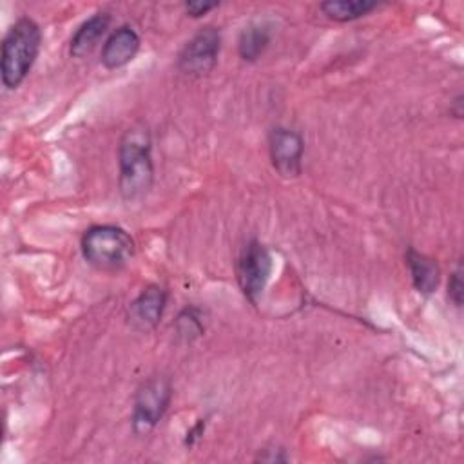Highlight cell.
Masks as SVG:
<instances>
[{"instance_id":"6da1fadb","label":"cell","mask_w":464,"mask_h":464,"mask_svg":"<svg viewBox=\"0 0 464 464\" xmlns=\"http://www.w3.org/2000/svg\"><path fill=\"white\" fill-rule=\"evenodd\" d=\"M152 185V140L143 125H132L118 143V188L125 201H138L150 192Z\"/></svg>"},{"instance_id":"7a4b0ae2","label":"cell","mask_w":464,"mask_h":464,"mask_svg":"<svg viewBox=\"0 0 464 464\" xmlns=\"http://www.w3.org/2000/svg\"><path fill=\"white\" fill-rule=\"evenodd\" d=\"M42 49V29L40 25L29 18H16L4 40L0 53V72L2 83L7 89H16L25 80L29 71L33 69Z\"/></svg>"},{"instance_id":"3957f363","label":"cell","mask_w":464,"mask_h":464,"mask_svg":"<svg viewBox=\"0 0 464 464\" xmlns=\"http://www.w3.org/2000/svg\"><path fill=\"white\" fill-rule=\"evenodd\" d=\"M80 250L87 265L100 272L125 268L136 254L134 237L118 225H92L80 239Z\"/></svg>"},{"instance_id":"277c9868","label":"cell","mask_w":464,"mask_h":464,"mask_svg":"<svg viewBox=\"0 0 464 464\" xmlns=\"http://www.w3.org/2000/svg\"><path fill=\"white\" fill-rule=\"evenodd\" d=\"M172 401V384L165 375L147 377L134 393L130 424L136 435H149L163 419Z\"/></svg>"},{"instance_id":"5b68a950","label":"cell","mask_w":464,"mask_h":464,"mask_svg":"<svg viewBox=\"0 0 464 464\" xmlns=\"http://www.w3.org/2000/svg\"><path fill=\"white\" fill-rule=\"evenodd\" d=\"M272 270L274 259L270 250L257 239L246 241L236 261V279L248 303H259Z\"/></svg>"},{"instance_id":"8992f818","label":"cell","mask_w":464,"mask_h":464,"mask_svg":"<svg viewBox=\"0 0 464 464\" xmlns=\"http://www.w3.org/2000/svg\"><path fill=\"white\" fill-rule=\"evenodd\" d=\"M221 51V31L214 25L198 29L181 47L176 65L185 76H207L218 63Z\"/></svg>"},{"instance_id":"52a82bcc","label":"cell","mask_w":464,"mask_h":464,"mask_svg":"<svg viewBox=\"0 0 464 464\" xmlns=\"http://www.w3.org/2000/svg\"><path fill=\"white\" fill-rule=\"evenodd\" d=\"M268 154L277 176L294 179L303 172L304 141L297 130L283 125L274 127L268 132Z\"/></svg>"},{"instance_id":"ba28073f","label":"cell","mask_w":464,"mask_h":464,"mask_svg":"<svg viewBox=\"0 0 464 464\" xmlns=\"http://www.w3.org/2000/svg\"><path fill=\"white\" fill-rule=\"evenodd\" d=\"M169 292L161 285H147L129 304L127 321L138 332L154 330L167 308Z\"/></svg>"},{"instance_id":"9c48e42d","label":"cell","mask_w":464,"mask_h":464,"mask_svg":"<svg viewBox=\"0 0 464 464\" xmlns=\"http://www.w3.org/2000/svg\"><path fill=\"white\" fill-rule=\"evenodd\" d=\"M140 45H141V40L136 29L130 25H120L107 34L102 45L100 62L109 71L121 69L136 58Z\"/></svg>"},{"instance_id":"30bf717a","label":"cell","mask_w":464,"mask_h":464,"mask_svg":"<svg viewBox=\"0 0 464 464\" xmlns=\"http://www.w3.org/2000/svg\"><path fill=\"white\" fill-rule=\"evenodd\" d=\"M111 13L98 11L87 20H83L69 40V54L74 58H83L98 45V42L105 36L111 25Z\"/></svg>"},{"instance_id":"8fae6325","label":"cell","mask_w":464,"mask_h":464,"mask_svg":"<svg viewBox=\"0 0 464 464\" xmlns=\"http://www.w3.org/2000/svg\"><path fill=\"white\" fill-rule=\"evenodd\" d=\"M404 261L410 270L413 288L422 295H431L440 283L439 263L433 257L415 250L413 246H408L404 252Z\"/></svg>"},{"instance_id":"7c38bea8","label":"cell","mask_w":464,"mask_h":464,"mask_svg":"<svg viewBox=\"0 0 464 464\" xmlns=\"http://www.w3.org/2000/svg\"><path fill=\"white\" fill-rule=\"evenodd\" d=\"M272 31L266 24H248L237 38V54L243 62H256L268 49Z\"/></svg>"},{"instance_id":"4fadbf2b","label":"cell","mask_w":464,"mask_h":464,"mask_svg":"<svg viewBox=\"0 0 464 464\" xmlns=\"http://www.w3.org/2000/svg\"><path fill=\"white\" fill-rule=\"evenodd\" d=\"M377 7H379V2H373V0H326L319 4L321 13L328 20H334L339 24L359 20L370 14L372 11H375Z\"/></svg>"},{"instance_id":"5bb4252c","label":"cell","mask_w":464,"mask_h":464,"mask_svg":"<svg viewBox=\"0 0 464 464\" xmlns=\"http://www.w3.org/2000/svg\"><path fill=\"white\" fill-rule=\"evenodd\" d=\"M174 332L178 341L190 344L196 339H199L205 334V317H203V310L188 304L183 310H179L178 317L174 319Z\"/></svg>"},{"instance_id":"9a60e30c","label":"cell","mask_w":464,"mask_h":464,"mask_svg":"<svg viewBox=\"0 0 464 464\" xmlns=\"http://www.w3.org/2000/svg\"><path fill=\"white\" fill-rule=\"evenodd\" d=\"M462 292H464V285H462V265L457 263L455 270L451 272L450 279H448V297L450 301L460 308L462 306Z\"/></svg>"},{"instance_id":"2e32d148","label":"cell","mask_w":464,"mask_h":464,"mask_svg":"<svg viewBox=\"0 0 464 464\" xmlns=\"http://www.w3.org/2000/svg\"><path fill=\"white\" fill-rule=\"evenodd\" d=\"M219 7V2H201V0H190L183 4V9L187 13V16L190 18H201L207 13H210L212 9Z\"/></svg>"},{"instance_id":"e0dca14e","label":"cell","mask_w":464,"mask_h":464,"mask_svg":"<svg viewBox=\"0 0 464 464\" xmlns=\"http://www.w3.org/2000/svg\"><path fill=\"white\" fill-rule=\"evenodd\" d=\"M256 460H261V462H286L288 455L285 453L283 448L272 444V446H266V448L259 450Z\"/></svg>"},{"instance_id":"ac0fdd59","label":"cell","mask_w":464,"mask_h":464,"mask_svg":"<svg viewBox=\"0 0 464 464\" xmlns=\"http://www.w3.org/2000/svg\"><path fill=\"white\" fill-rule=\"evenodd\" d=\"M450 114L455 118H462V94H457V98L450 103Z\"/></svg>"}]
</instances>
